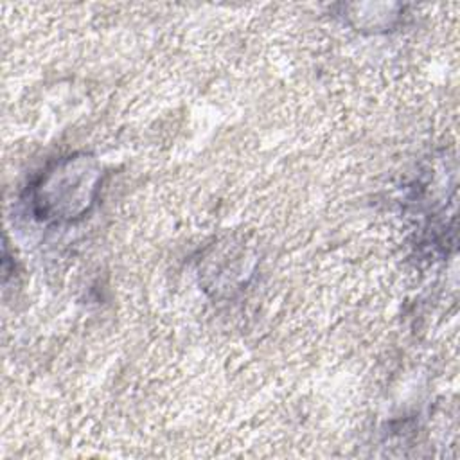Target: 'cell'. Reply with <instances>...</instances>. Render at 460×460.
Returning a JSON list of instances; mask_svg holds the SVG:
<instances>
[{"mask_svg":"<svg viewBox=\"0 0 460 460\" xmlns=\"http://www.w3.org/2000/svg\"><path fill=\"white\" fill-rule=\"evenodd\" d=\"M97 171L84 158H66L34 187L32 203L45 219H74L88 210L97 190Z\"/></svg>","mask_w":460,"mask_h":460,"instance_id":"6da1fadb","label":"cell"}]
</instances>
